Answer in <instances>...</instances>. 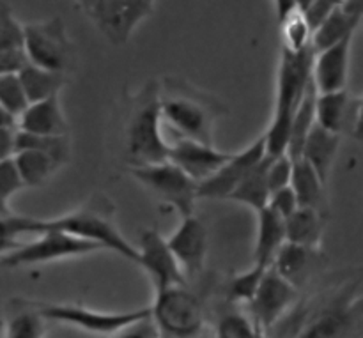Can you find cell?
<instances>
[{
	"label": "cell",
	"instance_id": "cell-9",
	"mask_svg": "<svg viewBox=\"0 0 363 338\" xmlns=\"http://www.w3.org/2000/svg\"><path fill=\"white\" fill-rule=\"evenodd\" d=\"M131 176L144 188H147L156 198L167 208H172L181 215V218L195 215L197 202V186L194 179L186 176L181 169L170 162L147 167H131Z\"/></svg>",
	"mask_w": 363,
	"mask_h": 338
},
{
	"label": "cell",
	"instance_id": "cell-37",
	"mask_svg": "<svg viewBox=\"0 0 363 338\" xmlns=\"http://www.w3.org/2000/svg\"><path fill=\"white\" fill-rule=\"evenodd\" d=\"M291 176H293V159L287 154L282 156H269L268 165V186L269 193L284 190L291 184Z\"/></svg>",
	"mask_w": 363,
	"mask_h": 338
},
{
	"label": "cell",
	"instance_id": "cell-16",
	"mask_svg": "<svg viewBox=\"0 0 363 338\" xmlns=\"http://www.w3.org/2000/svg\"><path fill=\"white\" fill-rule=\"evenodd\" d=\"M353 39L354 35L314 53L312 85L318 94H332V92H340L347 89Z\"/></svg>",
	"mask_w": 363,
	"mask_h": 338
},
{
	"label": "cell",
	"instance_id": "cell-27",
	"mask_svg": "<svg viewBox=\"0 0 363 338\" xmlns=\"http://www.w3.org/2000/svg\"><path fill=\"white\" fill-rule=\"evenodd\" d=\"M289 186L300 208L321 211L325 183L319 179L318 174L314 172V169L305 159L298 158L293 162V176H291Z\"/></svg>",
	"mask_w": 363,
	"mask_h": 338
},
{
	"label": "cell",
	"instance_id": "cell-42",
	"mask_svg": "<svg viewBox=\"0 0 363 338\" xmlns=\"http://www.w3.org/2000/svg\"><path fill=\"white\" fill-rule=\"evenodd\" d=\"M27 62L28 60L21 48L0 52V77H4V74H18L27 66Z\"/></svg>",
	"mask_w": 363,
	"mask_h": 338
},
{
	"label": "cell",
	"instance_id": "cell-11",
	"mask_svg": "<svg viewBox=\"0 0 363 338\" xmlns=\"http://www.w3.org/2000/svg\"><path fill=\"white\" fill-rule=\"evenodd\" d=\"M298 301H300V291L294 289L282 276L268 268L259 283L257 293L248 303V308H250L248 315L252 321L268 332L296 307Z\"/></svg>",
	"mask_w": 363,
	"mask_h": 338
},
{
	"label": "cell",
	"instance_id": "cell-8",
	"mask_svg": "<svg viewBox=\"0 0 363 338\" xmlns=\"http://www.w3.org/2000/svg\"><path fill=\"white\" fill-rule=\"evenodd\" d=\"M34 307L46 322H57L101 337L113 335L119 329L142 321L149 315V307L138 310L105 312L85 307L82 303H46V301H34Z\"/></svg>",
	"mask_w": 363,
	"mask_h": 338
},
{
	"label": "cell",
	"instance_id": "cell-2",
	"mask_svg": "<svg viewBox=\"0 0 363 338\" xmlns=\"http://www.w3.org/2000/svg\"><path fill=\"white\" fill-rule=\"evenodd\" d=\"M160 108L163 124L176 130L181 138L215 145L213 131L222 113V105L215 98L179 80H167L160 84Z\"/></svg>",
	"mask_w": 363,
	"mask_h": 338
},
{
	"label": "cell",
	"instance_id": "cell-43",
	"mask_svg": "<svg viewBox=\"0 0 363 338\" xmlns=\"http://www.w3.org/2000/svg\"><path fill=\"white\" fill-rule=\"evenodd\" d=\"M16 154V128H0V162Z\"/></svg>",
	"mask_w": 363,
	"mask_h": 338
},
{
	"label": "cell",
	"instance_id": "cell-41",
	"mask_svg": "<svg viewBox=\"0 0 363 338\" xmlns=\"http://www.w3.org/2000/svg\"><path fill=\"white\" fill-rule=\"evenodd\" d=\"M108 338H160L158 329L152 325L151 317H145L142 321L133 322V325L126 326V328L119 329L117 333L110 335Z\"/></svg>",
	"mask_w": 363,
	"mask_h": 338
},
{
	"label": "cell",
	"instance_id": "cell-33",
	"mask_svg": "<svg viewBox=\"0 0 363 338\" xmlns=\"http://www.w3.org/2000/svg\"><path fill=\"white\" fill-rule=\"evenodd\" d=\"M34 220L32 216L11 215L0 218V257L11 254L21 247L20 237L34 234Z\"/></svg>",
	"mask_w": 363,
	"mask_h": 338
},
{
	"label": "cell",
	"instance_id": "cell-4",
	"mask_svg": "<svg viewBox=\"0 0 363 338\" xmlns=\"http://www.w3.org/2000/svg\"><path fill=\"white\" fill-rule=\"evenodd\" d=\"M360 325V283L357 280L308 310L293 338H358Z\"/></svg>",
	"mask_w": 363,
	"mask_h": 338
},
{
	"label": "cell",
	"instance_id": "cell-30",
	"mask_svg": "<svg viewBox=\"0 0 363 338\" xmlns=\"http://www.w3.org/2000/svg\"><path fill=\"white\" fill-rule=\"evenodd\" d=\"M18 151L43 152L62 167L69 159V137L67 135H64V137H39V135L21 133L16 130V152Z\"/></svg>",
	"mask_w": 363,
	"mask_h": 338
},
{
	"label": "cell",
	"instance_id": "cell-1",
	"mask_svg": "<svg viewBox=\"0 0 363 338\" xmlns=\"http://www.w3.org/2000/svg\"><path fill=\"white\" fill-rule=\"evenodd\" d=\"M43 230H59L69 236L98 244L101 250H112L137 264V248L119 230L110 201L103 195H92L82 208L55 218H35L34 236Z\"/></svg>",
	"mask_w": 363,
	"mask_h": 338
},
{
	"label": "cell",
	"instance_id": "cell-25",
	"mask_svg": "<svg viewBox=\"0 0 363 338\" xmlns=\"http://www.w3.org/2000/svg\"><path fill=\"white\" fill-rule=\"evenodd\" d=\"M268 165H269V156L264 154V158L243 177L236 190L229 195L227 201L238 202L252 211H261L268 205L269 201V186H268Z\"/></svg>",
	"mask_w": 363,
	"mask_h": 338
},
{
	"label": "cell",
	"instance_id": "cell-46",
	"mask_svg": "<svg viewBox=\"0 0 363 338\" xmlns=\"http://www.w3.org/2000/svg\"><path fill=\"white\" fill-rule=\"evenodd\" d=\"M255 322V321H254ZM254 338H268V332H266L262 326H259L257 322H255V332H254Z\"/></svg>",
	"mask_w": 363,
	"mask_h": 338
},
{
	"label": "cell",
	"instance_id": "cell-6",
	"mask_svg": "<svg viewBox=\"0 0 363 338\" xmlns=\"http://www.w3.org/2000/svg\"><path fill=\"white\" fill-rule=\"evenodd\" d=\"M21 50L28 64L62 74L73 66L74 48L62 18L55 16L25 23L21 25Z\"/></svg>",
	"mask_w": 363,
	"mask_h": 338
},
{
	"label": "cell",
	"instance_id": "cell-22",
	"mask_svg": "<svg viewBox=\"0 0 363 338\" xmlns=\"http://www.w3.org/2000/svg\"><path fill=\"white\" fill-rule=\"evenodd\" d=\"M255 215H257V234H255L254 264L269 268L277 254L287 243L286 220L280 218L268 208L261 209Z\"/></svg>",
	"mask_w": 363,
	"mask_h": 338
},
{
	"label": "cell",
	"instance_id": "cell-14",
	"mask_svg": "<svg viewBox=\"0 0 363 338\" xmlns=\"http://www.w3.org/2000/svg\"><path fill=\"white\" fill-rule=\"evenodd\" d=\"M363 101L350 91L315 96V124L342 137L360 140Z\"/></svg>",
	"mask_w": 363,
	"mask_h": 338
},
{
	"label": "cell",
	"instance_id": "cell-13",
	"mask_svg": "<svg viewBox=\"0 0 363 338\" xmlns=\"http://www.w3.org/2000/svg\"><path fill=\"white\" fill-rule=\"evenodd\" d=\"M266 145L262 135L255 138L243 151L230 154L229 159L206 181L197 186L199 198H211V201H227L229 195L236 190L243 177L264 158Z\"/></svg>",
	"mask_w": 363,
	"mask_h": 338
},
{
	"label": "cell",
	"instance_id": "cell-34",
	"mask_svg": "<svg viewBox=\"0 0 363 338\" xmlns=\"http://www.w3.org/2000/svg\"><path fill=\"white\" fill-rule=\"evenodd\" d=\"M255 322L250 315L238 308H229L215 322V338H254Z\"/></svg>",
	"mask_w": 363,
	"mask_h": 338
},
{
	"label": "cell",
	"instance_id": "cell-28",
	"mask_svg": "<svg viewBox=\"0 0 363 338\" xmlns=\"http://www.w3.org/2000/svg\"><path fill=\"white\" fill-rule=\"evenodd\" d=\"M13 159L25 188L43 186L60 169L59 163L38 151H18Z\"/></svg>",
	"mask_w": 363,
	"mask_h": 338
},
{
	"label": "cell",
	"instance_id": "cell-21",
	"mask_svg": "<svg viewBox=\"0 0 363 338\" xmlns=\"http://www.w3.org/2000/svg\"><path fill=\"white\" fill-rule=\"evenodd\" d=\"M340 144H342V138L339 135L325 130L319 124H314L311 133L305 138L300 158L305 159L314 169V172L325 184L328 181L330 172H332L337 154H339Z\"/></svg>",
	"mask_w": 363,
	"mask_h": 338
},
{
	"label": "cell",
	"instance_id": "cell-20",
	"mask_svg": "<svg viewBox=\"0 0 363 338\" xmlns=\"http://www.w3.org/2000/svg\"><path fill=\"white\" fill-rule=\"evenodd\" d=\"M319 259H321L319 250H308V248L286 243L269 268L301 293V289L311 282L315 269L319 268Z\"/></svg>",
	"mask_w": 363,
	"mask_h": 338
},
{
	"label": "cell",
	"instance_id": "cell-44",
	"mask_svg": "<svg viewBox=\"0 0 363 338\" xmlns=\"http://www.w3.org/2000/svg\"><path fill=\"white\" fill-rule=\"evenodd\" d=\"M273 7H275L277 18H279L280 23V21H284L289 14H293L296 11L298 2H273Z\"/></svg>",
	"mask_w": 363,
	"mask_h": 338
},
{
	"label": "cell",
	"instance_id": "cell-39",
	"mask_svg": "<svg viewBox=\"0 0 363 338\" xmlns=\"http://www.w3.org/2000/svg\"><path fill=\"white\" fill-rule=\"evenodd\" d=\"M23 188L25 184L21 181L20 174H18L14 159L9 158L0 162V197L9 202V198L14 197Z\"/></svg>",
	"mask_w": 363,
	"mask_h": 338
},
{
	"label": "cell",
	"instance_id": "cell-36",
	"mask_svg": "<svg viewBox=\"0 0 363 338\" xmlns=\"http://www.w3.org/2000/svg\"><path fill=\"white\" fill-rule=\"evenodd\" d=\"M23 32L21 23L14 18L9 4L0 2V52L21 48Z\"/></svg>",
	"mask_w": 363,
	"mask_h": 338
},
{
	"label": "cell",
	"instance_id": "cell-5",
	"mask_svg": "<svg viewBox=\"0 0 363 338\" xmlns=\"http://www.w3.org/2000/svg\"><path fill=\"white\" fill-rule=\"evenodd\" d=\"M149 317L158 329L160 338H195L206 322L204 303L188 286L156 291Z\"/></svg>",
	"mask_w": 363,
	"mask_h": 338
},
{
	"label": "cell",
	"instance_id": "cell-12",
	"mask_svg": "<svg viewBox=\"0 0 363 338\" xmlns=\"http://www.w3.org/2000/svg\"><path fill=\"white\" fill-rule=\"evenodd\" d=\"M135 248H137V264L149 276L155 293L169 287L188 286L179 264L167 247V240L158 229H145Z\"/></svg>",
	"mask_w": 363,
	"mask_h": 338
},
{
	"label": "cell",
	"instance_id": "cell-19",
	"mask_svg": "<svg viewBox=\"0 0 363 338\" xmlns=\"http://www.w3.org/2000/svg\"><path fill=\"white\" fill-rule=\"evenodd\" d=\"M16 130L39 137H64L69 131L59 96L32 103L16 119Z\"/></svg>",
	"mask_w": 363,
	"mask_h": 338
},
{
	"label": "cell",
	"instance_id": "cell-26",
	"mask_svg": "<svg viewBox=\"0 0 363 338\" xmlns=\"http://www.w3.org/2000/svg\"><path fill=\"white\" fill-rule=\"evenodd\" d=\"M18 78H20V84L21 87H23L25 98H27L28 105L45 101V99L53 98V96H59L64 84H66V74L41 69V67L32 66V64L28 62L27 66L18 73Z\"/></svg>",
	"mask_w": 363,
	"mask_h": 338
},
{
	"label": "cell",
	"instance_id": "cell-47",
	"mask_svg": "<svg viewBox=\"0 0 363 338\" xmlns=\"http://www.w3.org/2000/svg\"><path fill=\"white\" fill-rule=\"evenodd\" d=\"M195 338H199V337H195Z\"/></svg>",
	"mask_w": 363,
	"mask_h": 338
},
{
	"label": "cell",
	"instance_id": "cell-10",
	"mask_svg": "<svg viewBox=\"0 0 363 338\" xmlns=\"http://www.w3.org/2000/svg\"><path fill=\"white\" fill-rule=\"evenodd\" d=\"M96 252H101L98 244L87 243L59 230H43L35 234L32 241L21 243L20 248L0 257V266L11 269L23 268V266H41L64 261V259L96 254Z\"/></svg>",
	"mask_w": 363,
	"mask_h": 338
},
{
	"label": "cell",
	"instance_id": "cell-24",
	"mask_svg": "<svg viewBox=\"0 0 363 338\" xmlns=\"http://www.w3.org/2000/svg\"><path fill=\"white\" fill-rule=\"evenodd\" d=\"M323 234H325V218L318 209L300 208L286 220V241L296 247L319 250Z\"/></svg>",
	"mask_w": 363,
	"mask_h": 338
},
{
	"label": "cell",
	"instance_id": "cell-45",
	"mask_svg": "<svg viewBox=\"0 0 363 338\" xmlns=\"http://www.w3.org/2000/svg\"><path fill=\"white\" fill-rule=\"evenodd\" d=\"M11 215H14V213L11 211L9 202L4 201V198L0 197V218H7V216H11Z\"/></svg>",
	"mask_w": 363,
	"mask_h": 338
},
{
	"label": "cell",
	"instance_id": "cell-17",
	"mask_svg": "<svg viewBox=\"0 0 363 338\" xmlns=\"http://www.w3.org/2000/svg\"><path fill=\"white\" fill-rule=\"evenodd\" d=\"M230 152L218 151L215 145H206L201 142L177 138L169 145V158L172 165L183 170L190 179L201 184L208 177H211L223 163L229 159Z\"/></svg>",
	"mask_w": 363,
	"mask_h": 338
},
{
	"label": "cell",
	"instance_id": "cell-35",
	"mask_svg": "<svg viewBox=\"0 0 363 338\" xmlns=\"http://www.w3.org/2000/svg\"><path fill=\"white\" fill-rule=\"evenodd\" d=\"M0 106L13 117L14 120L25 112L28 106L23 87L18 74H4L0 77Z\"/></svg>",
	"mask_w": 363,
	"mask_h": 338
},
{
	"label": "cell",
	"instance_id": "cell-18",
	"mask_svg": "<svg viewBox=\"0 0 363 338\" xmlns=\"http://www.w3.org/2000/svg\"><path fill=\"white\" fill-rule=\"evenodd\" d=\"M363 18V2L362 0H344L337 2L332 13L325 21L319 25L318 30L312 34V50L314 53L337 45L342 39L353 38Z\"/></svg>",
	"mask_w": 363,
	"mask_h": 338
},
{
	"label": "cell",
	"instance_id": "cell-7",
	"mask_svg": "<svg viewBox=\"0 0 363 338\" xmlns=\"http://www.w3.org/2000/svg\"><path fill=\"white\" fill-rule=\"evenodd\" d=\"M84 16L116 46L126 45L142 21L155 13L151 0H82L77 4Z\"/></svg>",
	"mask_w": 363,
	"mask_h": 338
},
{
	"label": "cell",
	"instance_id": "cell-29",
	"mask_svg": "<svg viewBox=\"0 0 363 338\" xmlns=\"http://www.w3.org/2000/svg\"><path fill=\"white\" fill-rule=\"evenodd\" d=\"M315 92L314 85L308 89L305 98L301 99L300 106H298L296 113L291 123V137H289V147H287V156L291 159H298L301 154V147L305 144V138L311 133L312 126L315 124Z\"/></svg>",
	"mask_w": 363,
	"mask_h": 338
},
{
	"label": "cell",
	"instance_id": "cell-31",
	"mask_svg": "<svg viewBox=\"0 0 363 338\" xmlns=\"http://www.w3.org/2000/svg\"><path fill=\"white\" fill-rule=\"evenodd\" d=\"M266 269L262 266L252 264L247 271H241L234 275L233 278L227 282L225 287V298L230 305H248L252 298L257 293V287L261 283L262 276H264Z\"/></svg>",
	"mask_w": 363,
	"mask_h": 338
},
{
	"label": "cell",
	"instance_id": "cell-3",
	"mask_svg": "<svg viewBox=\"0 0 363 338\" xmlns=\"http://www.w3.org/2000/svg\"><path fill=\"white\" fill-rule=\"evenodd\" d=\"M169 142L163 137L160 84L149 81L133 99L126 120V152L131 167L158 165L169 158Z\"/></svg>",
	"mask_w": 363,
	"mask_h": 338
},
{
	"label": "cell",
	"instance_id": "cell-38",
	"mask_svg": "<svg viewBox=\"0 0 363 338\" xmlns=\"http://www.w3.org/2000/svg\"><path fill=\"white\" fill-rule=\"evenodd\" d=\"M335 6L337 2H333V0H307V2L303 0V2H298V11L314 34V30H318L319 25L328 18V14L332 13Z\"/></svg>",
	"mask_w": 363,
	"mask_h": 338
},
{
	"label": "cell",
	"instance_id": "cell-23",
	"mask_svg": "<svg viewBox=\"0 0 363 338\" xmlns=\"http://www.w3.org/2000/svg\"><path fill=\"white\" fill-rule=\"evenodd\" d=\"M46 321L34 301L14 298L9 301L2 322V338H45Z\"/></svg>",
	"mask_w": 363,
	"mask_h": 338
},
{
	"label": "cell",
	"instance_id": "cell-32",
	"mask_svg": "<svg viewBox=\"0 0 363 338\" xmlns=\"http://www.w3.org/2000/svg\"><path fill=\"white\" fill-rule=\"evenodd\" d=\"M280 35H282V52L301 53L312 48V30L298 7L293 14L280 21Z\"/></svg>",
	"mask_w": 363,
	"mask_h": 338
},
{
	"label": "cell",
	"instance_id": "cell-40",
	"mask_svg": "<svg viewBox=\"0 0 363 338\" xmlns=\"http://www.w3.org/2000/svg\"><path fill=\"white\" fill-rule=\"evenodd\" d=\"M266 208L272 209V211L275 213V215H279L282 220H287L294 211L300 209V205H298V201L296 197H294L291 186H287L284 188V190H279L275 191V193L269 195V201Z\"/></svg>",
	"mask_w": 363,
	"mask_h": 338
},
{
	"label": "cell",
	"instance_id": "cell-15",
	"mask_svg": "<svg viewBox=\"0 0 363 338\" xmlns=\"http://www.w3.org/2000/svg\"><path fill=\"white\" fill-rule=\"evenodd\" d=\"M208 244V229L195 215L181 220L179 227L167 237V247L186 280L204 271Z\"/></svg>",
	"mask_w": 363,
	"mask_h": 338
}]
</instances>
